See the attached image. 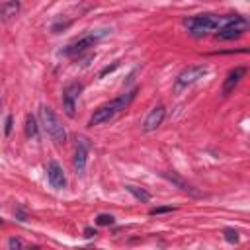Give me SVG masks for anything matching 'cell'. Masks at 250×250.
Instances as JSON below:
<instances>
[{"instance_id": "e0dca14e", "label": "cell", "mask_w": 250, "mask_h": 250, "mask_svg": "<svg viewBox=\"0 0 250 250\" xmlns=\"http://www.w3.org/2000/svg\"><path fill=\"white\" fill-rule=\"evenodd\" d=\"M223 236H225V240L227 242H230V244H236L238 242V230H234V229H225L223 230Z\"/></svg>"}, {"instance_id": "30bf717a", "label": "cell", "mask_w": 250, "mask_h": 250, "mask_svg": "<svg viewBox=\"0 0 250 250\" xmlns=\"http://www.w3.org/2000/svg\"><path fill=\"white\" fill-rule=\"evenodd\" d=\"M164 115H166V107H164V105H156V107H152V109H150V113L146 115L145 123H143V131H145V133L156 131V129L162 125Z\"/></svg>"}, {"instance_id": "d6986e66", "label": "cell", "mask_w": 250, "mask_h": 250, "mask_svg": "<svg viewBox=\"0 0 250 250\" xmlns=\"http://www.w3.org/2000/svg\"><path fill=\"white\" fill-rule=\"evenodd\" d=\"M117 66H119V61H115V62H113L111 66H104V68L100 70V74H98V76H100V78H104L105 74H109V72H113V70H115Z\"/></svg>"}, {"instance_id": "603a6c76", "label": "cell", "mask_w": 250, "mask_h": 250, "mask_svg": "<svg viewBox=\"0 0 250 250\" xmlns=\"http://www.w3.org/2000/svg\"><path fill=\"white\" fill-rule=\"evenodd\" d=\"M12 125H14V119H12V115H8V117H6V125H4V133H6V135L12 133Z\"/></svg>"}, {"instance_id": "3957f363", "label": "cell", "mask_w": 250, "mask_h": 250, "mask_svg": "<svg viewBox=\"0 0 250 250\" xmlns=\"http://www.w3.org/2000/svg\"><path fill=\"white\" fill-rule=\"evenodd\" d=\"M39 117H41V125H43V129L47 131V135H49L55 143L62 145V143L66 141V131H64L61 119L57 117V113L53 111V107H49V105L43 104V105L39 107Z\"/></svg>"}, {"instance_id": "5bb4252c", "label": "cell", "mask_w": 250, "mask_h": 250, "mask_svg": "<svg viewBox=\"0 0 250 250\" xmlns=\"http://www.w3.org/2000/svg\"><path fill=\"white\" fill-rule=\"evenodd\" d=\"M125 189L135 197V199H139L141 203H146V201H150V193L146 191V189H143V188H137V186H131V184H127L125 186Z\"/></svg>"}, {"instance_id": "d4e9b609", "label": "cell", "mask_w": 250, "mask_h": 250, "mask_svg": "<svg viewBox=\"0 0 250 250\" xmlns=\"http://www.w3.org/2000/svg\"><path fill=\"white\" fill-rule=\"evenodd\" d=\"M2 223H4V221H2V217H0V225H2Z\"/></svg>"}, {"instance_id": "8fae6325", "label": "cell", "mask_w": 250, "mask_h": 250, "mask_svg": "<svg viewBox=\"0 0 250 250\" xmlns=\"http://www.w3.org/2000/svg\"><path fill=\"white\" fill-rule=\"evenodd\" d=\"M86 160H88V145H86V139H78L76 152H74V158H72V166H74L76 174H80V176L84 174Z\"/></svg>"}, {"instance_id": "ba28073f", "label": "cell", "mask_w": 250, "mask_h": 250, "mask_svg": "<svg viewBox=\"0 0 250 250\" xmlns=\"http://www.w3.org/2000/svg\"><path fill=\"white\" fill-rule=\"evenodd\" d=\"M47 180L49 184L55 188V189H62L66 188V176H64V170L62 166L57 162V160H51L47 164Z\"/></svg>"}, {"instance_id": "2e32d148", "label": "cell", "mask_w": 250, "mask_h": 250, "mask_svg": "<svg viewBox=\"0 0 250 250\" xmlns=\"http://www.w3.org/2000/svg\"><path fill=\"white\" fill-rule=\"evenodd\" d=\"M96 223H98V225H102V227H109V225H113V223H115V219H113V215L100 213V215L96 217Z\"/></svg>"}, {"instance_id": "277c9868", "label": "cell", "mask_w": 250, "mask_h": 250, "mask_svg": "<svg viewBox=\"0 0 250 250\" xmlns=\"http://www.w3.org/2000/svg\"><path fill=\"white\" fill-rule=\"evenodd\" d=\"M250 23L244 16H230V18H225L223 25L215 31V37L221 39V41H227V39H236L240 35H244L248 31Z\"/></svg>"}, {"instance_id": "9a60e30c", "label": "cell", "mask_w": 250, "mask_h": 250, "mask_svg": "<svg viewBox=\"0 0 250 250\" xmlns=\"http://www.w3.org/2000/svg\"><path fill=\"white\" fill-rule=\"evenodd\" d=\"M25 135H27L29 139H37V135H39L37 119H35L31 113H27V115H25Z\"/></svg>"}, {"instance_id": "7c38bea8", "label": "cell", "mask_w": 250, "mask_h": 250, "mask_svg": "<svg viewBox=\"0 0 250 250\" xmlns=\"http://www.w3.org/2000/svg\"><path fill=\"white\" fill-rule=\"evenodd\" d=\"M160 176H162V178H166L168 182H172L174 186H178L182 191H186V193H189V195H195V197H201V191H197L193 186H189L186 180H182L176 172H160Z\"/></svg>"}, {"instance_id": "7a4b0ae2", "label": "cell", "mask_w": 250, "mask_h": 250, "mask_svg": "<svg viewBox=\"0 0 250 250\" xmlns=\"http://www.w3.org/2000/svg\"><path fill=\"white\" fill-rule=\"evenodd\" d=\"M225 21V16H215V14H201V16H191L184 20V25L188 27L189 35L193 37H205L209 33H215Z\"/></svg>"}, {"instance_id": "7402d4cb", "label": "cell", "mask_w": 250, "mask_h": 250, "mask_svg": "<svg viewBox=\"0 0 250 250\" xmlns=\"http://www.w3.org/2000/svg\"><path fill=\"white\" fill-rule=\"evenodd\" d=\"M8 246H10V248H21V246H25V244H23V240H20V238H10V240H8Z\"/></svg>"}, {"instance_id": "9c48e42d", "label": "cell", "mask_w": 250, "mask_h": 250, "mask_svg": "<svg viewBox=\"0 0 250 250\" xmlns=\"http://www.w3.org/2000/svg\"><path fill=\"white\" fill-rule=\"evenodd\" d=\"M248 72L246 66H234L232 70H229L227 78L223 80V88H221V94L223 96H229L230 92H234V88L238 86V82L244 78V74Z\"/></svg>"}, {"instance_id": "ac0fdd59", "label": "cell", "mask_w": 250, "mask_h": 250, "mask_svg": "<svg viewBox=\"0 0 250 250\" xmlns=\"http://www.w3.org/2000/svg\"><path fill=\"white\" fill-rule=\"evenodd\" d=\"M172 211H174L172 205H162V207H152L148 211V215H162V213H172Z\"/></svg>"}, {"instance_id": "4fadbf2b", "label": "cell", "mask_w": 250, "mask_h": 250, "mask_svg": "<svg viewBox=\"0 0 250 250\" xmlns=\"http://www.w3.org/2000/svg\"><path fill=\"white\" fill-rule=\"evenodd\" d=\"M20 10H21L20 0H6V2L0 4V20L2 21H10V20L20 16Z\"/></svg>"}, {"instance_id": "ffe728a7", "label": "cell", "mask_w": 250, "mask_h": 250, "mask_svg": "<svg viewBox=\"0 0 250 250\" xmlns=\"http://www.w3.org/2000/svg\"><path fill=\"white\" fill-rule=\"evenodd\" d=\"M14 215H16V219H18V221H27V213H25V209H23L21 205H18V207H16Z\"/></svg>"}, {"instance_id": "6da1fadb", "label": "cell", "mask_w": 250, "mask_h": 250, "mask_svg": "<svg viewBox=\"0 0 250 250\" xmlns=\"http://www.w3.org/2000/svg\"><path fill=\"white\" fill-rule=\"evenodd\" d=\"M135 94H137V88H133L131 92H125V94L117 96L115 100H111V102L100 105V107L92 113V117L88 119V127H98V125H102V123L111 121L119 111H123V109L133 102Z\"/></svg>"}, {"instance_id": "8992f818", "label": "cell", "mask_w": 250, "mask_h": 250, "mask_svg": "<svg viewBox=\"0 0 250 250\" xmlns=\"http://www.w3.org/2000/svg\"><path fill=\"white\" fill-rule=\"evenodd\" d=\"M207 70H209V68H207L205 64H191V66L184 68V70L176 76L174 90H176V92H182L184 88H188V86L195 84L199 78H203V76L207 74Z\"/></svg>"}, {"instance_id": "5b68a950", "label": "cell", "mask_w": 250, "mask_h": 250, "mask_svg": "<svg viewBox=\"0 0 250 250\" xmlns=\"http://www.w3.org/2000/svg\"><path fill=\"white\" fill-rule=\"evenodd\" d=\"M104 35H107V29H100V31H90V33H86V35H82V37H78V39H74L72 43H68L64 49H61L59 53L61 55H64V57H74V55H80V53H84L88 47H94Z\"/></svg>"}, {"instance_id": "44dd1931", "label": "cell", "mask_w": 250, "mask_h": 250, "mask_svg": "<svg viewBox=\"0 0 250 250\" xmlns=\"http://www.w3.org/2000/svg\"><path fill=\"white\" fill-rule=\"evenodd\" d=\"M68 25H70V21H64V23H62V21H59V23H55L51 29H53V33H59L61 29H66Z\"/></svg>"}, {"instance_id": "52a82bcc", "label": "cell", "mask_w": 250, "mask_h": 250, "mask_svg": "<svg viewBox=\"0 0 250 250\" xmlns=\"http://www.w3.org/2000/svg\"><path fill=\"white\" fill-rule=\"evenodd\" d=\"M80 92H82V84L80 82H70L62 90V109H64V113L68 117L76 115V102H78Z\"/></svg>"}, {"instance_id": "cb8c5ba5", "label": "cell", "mask_w": 250, "mask_h": 250, "mask_svg": "<svg viewBox=\"0 0 250 250\" xmlns=\"http://www.w3.org/2000/svg\"><path fill=\"white\" fill-rule=\"evenodd\" d=\"M96 234H98L96 229H92V227H86V229H84V236H86V238H92V236H96Z\"/></svg>"}]
</instances>
